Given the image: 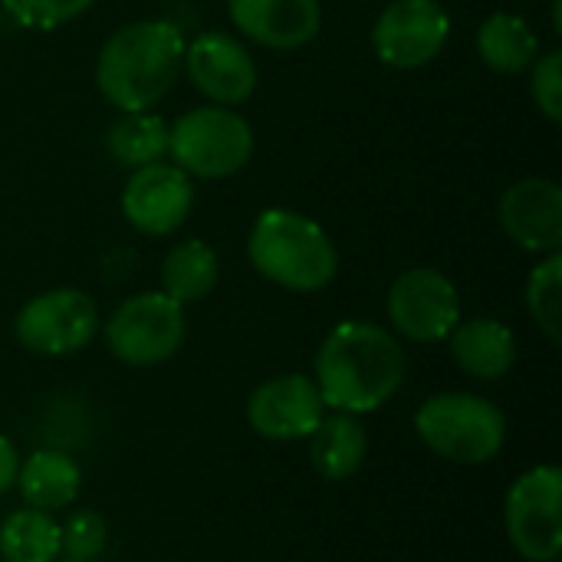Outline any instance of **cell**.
<instances>
[{
  "label": "cell",
  "mask_w": 562,
  "mask_h": 562,
  "mask_svg": "<svg viewBox=\"0 0 562 562\" xmlns=\"http://www.w3.org/2000/svg\"><path fill=\"white\" fill-rule=\"evenodd\" d=\"M510 547L527 562H557L562 553V471L553 464L520 474L504 504Z\"/></svg>",
  "instance_id": "7"
},
{
  "label": "cell",
  "mask_w": 562,
  "mask_h": 562,
  "mask_svg": "<svg viewBox=\"0 0 562 562\" xmlns=\"http://www.w3.org/2000/svg\"><path fill=\"white\" fill-rule=\"evenodd\" d=\"M168 155L191 178H231L254 158V128L231 105H194L168 125Z\"/></svg>",
  "instance_id": "5"
},
{
  "label": "cell",
  "mask_w": 562,
  "mask_h": 562,
  "mask_svg": "<svg viewBox=\"0 0 562 562\" xmlns=\"http://www.w3.org/2000/svg\"><path fill=\"white\" fill-rule=\"evenodd\" d=\"M451 16L441 0H392L375 26L372 49L392 69H422L445 49Z\"/></svg>",
  "instance_id": "10"
},
{
  "label": "cell",
  "mask_w": 562,
  "mask_h": 562,
  "mask_svg": "<svg viewBox=\"0 0 562 562\" xmlns=\"http://www.w3.org/2000/svg\"><path fill=\"white\" fill-rule=\"evenodd\" d=\"M0 20H3V10H0Z\"/></svg>",
  "instance_id": "30"
},
{
  "label": "cell",
  "mask_w": 562,
  "mask_h": 562,
  "mask_svg": "<svg viewBox=\"0 0 562 562\" xmlns=\"http://www.w3.org/2000/svg\"><path fill=\"white\" fill-rule=\"evenodd\" d=\"M247 260L263 280L290 293H319L339 273L333 237L313 217L290 207H267L254 221Z\"/></svg>",
  "instance_id": "3"
},
{
  "label": "cell",
  "mask_w": 562,
  "mask_h": 562,
  "mask_svg": "<svg viewBox=\"0 0 562 562\" xmlns=\"http://www.w3.org/2000/svg\"><path fill=\"white\" fill-rule=\"evenodd\" d=\"M415 431L425 448H431L445 461L487 464L501 454L507 441V418L484 395L441 392L418 408Z\"/></svg>",
  "instance_id": "4"
},
{
  "label": "cell",
  "mask_w": 562,
  "mask_h": 562,
  "mask_svg": "<svg viewBox=\"0 0 562 562\" xmlns=\"http://www.w3.org/2000/svg\"><path fill=\"white\" fill-rule=\"evenodd\" d=\"M402 342L362 319L339 323L316 352V389L326 408L346 415H369L395 398L405 382Z\"/></svg>",
  "instance_id": "1"
},
{
  "label": "cell",
  "mask_w": 562,
  "mask_h": 562,
  "mask_svg": "<svg viewBox=\"0 0 562 562\" xmlns=\"http://www.w3.org/2000/svg\"><path fill=\"white\" fill-rule=\"evenodd\" d=\"M109 155L125 168H145L168 155V122L155 112H122L105 135Z\"/></svg>",
  "instance_id": "21"
},
{
  "label": "cell",
  "mask_w": 562,
  "mask_h": 562,
  "mask_svg": "<svg viewBox=\"0 0 562 562\" xmlns=\"http://www.w3.org/2000/svg\"><path fill=\"white\" fill-rule=\"evenodd\" d=\"M389 319L412 342H441L461 323L458 286L431 267H412L389 286Z\"/></svg>",
  "instance_id": "9"
},
{
  "label": "cell",
  "mask_w": 562,
  "mask_h": 562,
  "mask_svg": "<svg viewBox=\"0 0 562 562\" xmlns=\"http://www.w3.org/2000/svg\"><path fill=\"white\" fill-rule=\"evenodd\" d=\"M16 342L33 356H72L99 333V313L89 293L56 286L26 300L13 319Z\"/></svg>",
  "instance_id": "8"
},
{
  "label": "cell",
  "mask_w": 562,
  "mask_h": 562,
  "mask_svg": "<svg viewBox=\"0 0 562 562\" xmlns=\"http://www.w3.org/2000/svg\"><path fill=\"white\" fill-rule=\"evenodd\" d=\"M16 487L26 507L53 514L69 507L79 497L82 474L72 458L63 451H33L26 461H20L16 471Z\"/></svg>",
  "instance_id": "19"
},
{
  "label": "cell",
  "mask_w": 562,
  "mask_h": 562,
  "mask_svg": "<svg viewBox=\"0 0 562 562\" xmlns=\"http://www.w3.org/2000/svg\"><path fill=\"white\" fill-rule=\"evenodd\" d=\"M181 72L191 86L214 105H240L257 89V63L250 49L221 30H201L194 40H184V63Z\"/></svg>",
  "instance_id": "11"
},
{
  "label": "cell",
  "mask_w": 562,
  "mask_h": 562,
  "mask_svg": "<svg viewBox=\"0 0 562 562\" xmlns=\"http://www.w3.org/2000/svg\"><path fill=\"white\" fill-rule=\"evenodd\" d=\"M102 336L119 362L148 369L168 362L181 349L188 336V316L178 300L161 290H151L128 296L122 306H115V313L102 326Z\"/></svg>",
  "instance_id": "6"
},
{
  "label": "cell",
  "mask_w": 562,
  "mask_h": 562,
  "mask_svg": "<svg viewBox=\"0 0 562 562\" xmlns=\"http://www.w3.org/2000/svg\"><path fill=\"white\" fill-rule=\"evenodd\" d=\"M194 207V178L171 161L135 168L122 188V214L142 237L175 234Z\"/></svg>",
  "instance_id": "12"
},
{
  "label": "cell",
  "mask_w": 562,
  "mask_h": 562,
  "mask_svg": "<svg viewBox=\"0 0 562 562\" xmlns=\"http://www.w3.org/2000/svg\"><path fill=\"white\" fill-rule=\"evenodd\" d=\"M217 280H221V260L207 240L188 237L175 244L161 260V293H168L181 306L211 296Z\"/></svg>",
  "instance_id": "20"
},
{
  "label": "cell",
  "mask_w": 562,
  "mask_h": 562,
  "mask_svg": "<svg viewBox=\"0 0 562 562\" xmlns=\"http://www.w3.org/2000/svg\"><path fill=\"white\" fill-rule=\"evenodd\" d=\"M53 562H79V560H69V557H56Z\"/></svg>",
  "instance_id": "29"
},
{
  "label": "cell",
  "mask_w": 562,
  "mask_h": 562,
  "mask_svg": "<svg viewBox=\"0 0 562 562\" xmlns=\"http://www.w3.org/2000/svg\"><path fill=\"white\" fill-rule=\"evenodd\" d=\"M323 415L326 405L316 382L296 372L260 382L247 402V422L267 441L310 438Z\"/></svg>",
  "instance_id": "13"
},
{
  "label": "cell",
  "mask_w": 562,
  "mask_h": 562,
  "mask_svg": "<svg viewBox=\"0 0 562 562\" xmlns=\"http://www.w3.org/2000/svg\"><path fill=\"white\" fill-rule=\"evenodd\" d=\"M366 451L369 441L359 415H346V412L323 415L310 435V461L316 474L326 481H349L352 474H359Z\"/></svg>",
  "instance_id": "17"
},
{
  "label": "cell",
  "mask_w": 562,
  "mask_h": 562,
  "mask_svg": "<svg viewBox=\"0 0 562 562\" xmlns=\"http://www.w3.org/2000/svg\"><path fill=\"white\" fill-rule=\"evenodd\" d=\"M184 33L168 20H135L119 26L95 56V86L119 112H151L178 82Z\"/></svg>",
  "instance_id": "2"
},
{
  "label": "cell",
  "mask_w": 562,
  "mask_h": 562,
  "mask_svg": "<svg viewBox=\"0 0 562 562\" xmlns=\"http://www.w3.org/2000/svg\"><path fill=\"white\" fill-rule=\"evenodd\" d=\"M527 310L543 336L560 346L562 339V254H547L527 280Z\"/></svg>",
  "instance_id": "23"
},
{
  "label": "cell",
  "mask_w": 562,
  "mask_h": 562,
  "mask_svg": "<svg viewBox=\"0 0 562 562\" xmlns=\"http://www.w3.org/2000/svg\"><path fill=\"white\" fill-rule=\"evenodd\" d=\"M560 3H562V0H553V33H562V20H560Z\"/></svg>",
  "instance_id": "28"
},
{
  "label": "cell",
  "mask_w": 562,
  "mask_h": 562,
  "mask_svg": "<svg viewBox=\"0 0 562 562\" xmlns=\"http://www.w3.org/2000/svg\"><path fill=\"white\" fill-rule=\"evenodd\" d=\"M497 221L504 234L530 254L562 247V188L553 178H524L501 194Z\"/></svg>",
  "instance_id": "14"
},
{
  "label": "cell",
  "mask_w": 562,
  "mask_h": 562,
  "mask_svg": "<svg viewBox=\"0 0 562 562\" xmlns=\"http://www.w3.org/2000/svg\"><path fill=\"white\" fill-rule=\"evenodd\" d=\"M530 92L537 109L550 122H562V49L537 56V63L530 66Z\"/></svg>",
  "instance_id": "26"
},
{
  "label": "cell",
  "mask_w": 562,
  "mask_h": 562,
  "mask_svg": "<svg viewBox=\"0 0 562 562\" xmlns=\"http://www.w3.org/2000/svg\"><path fill=\"white\" fill-rule=\"evenodd\" d=\"M451 356L474 379H501L517 362V336L501 319H464L451 329Z\"/></svg>",
  "instance_id": "16"
},
{
  "label": "cell",
  "mask_w": 562,
  "mask_h": 562,
  "mask_svg": "<svg viewBox=\"0 0 562 562\" xmlns=\"http://www.w3.org/2000/svg\"><path fill=\"white\" fill-rule=\"evenodd\" d=\"M16 471H20L16 448L10 445L7 435H0V494H7V491L16 484Z\"/></svg>",
  "instance_id": "27"
},
{
  "label": "cell",
  "mask_w": 562,
  "mask_h": 562,
  "mask_svg": "<svg viewBox=\"0 0 562 562\" xmlns=\"http://www.w3.org/2000/svg\"><path fill=\"white\" fill-rule=\"evenodd\" d=\"M3 562H53L59 557V524L33 507L13 510L0 524Z\"/></svg>",
  "instance_id": "22"
},
{
  "label": "cell",
  "mask_w": 562,
  "mask_h": 562,
  "mask_svg": "<svg viewBox=\"0 0 562 562\" xmlns=\"http://www.w3.org/2000/svg\"><path fill=\"white\" fill-rule=\"evenodd\" d=\"M477 56L494 72L520 76L540 56V33L520 13H510V10L491 13L477 26Z\"/></svg>",
  "instance_id": "18"
},
{
  "label": "cell",
  "mask_w": 562,
  "mask_h": 562,
  "mask_svg": "<svg viewBox=\"0 0 562 562\" xmlns=\"http://www.w3.org/2000/svg\"><path fill=\"white\" fill-rule=\"evenodd\" d=\"M227 13L250 43L280 53L313 43L323 26L319 0H227Z\"/></svg>",
  "instance_id": "15"
},
{
  "label": "cell",
  "mask_w": 562,
  "mask_h": 562,
  "mask_svg": "<svg viewBox=\"0 0 562 562\" xmlns=\"http://www.w3.org/2000/svg\"><path fill=\"white\" fill-rule=\"evenodd\" d=\"M95 0H0V10L10 13L20 26L30 30H56L76 16H82Z\"/></svg>",
  "instance_id": "25"
},
{
  "label": "cell",
  "mask_w": 562,
  "mask_h": 562,
  "mask_svg": "<svg viewBox=\"0 0 562 562\" xmlns=\"http://www.w3.org/2000/svg\"><path fill=\"white\" fill-rule=\"evenodd\" d=\"M105 540H109V527L95 510H76L59 527V553L69 560H95L105 550Z\"/></svg>",
  "instance_id": "24"
}]
</instances>
